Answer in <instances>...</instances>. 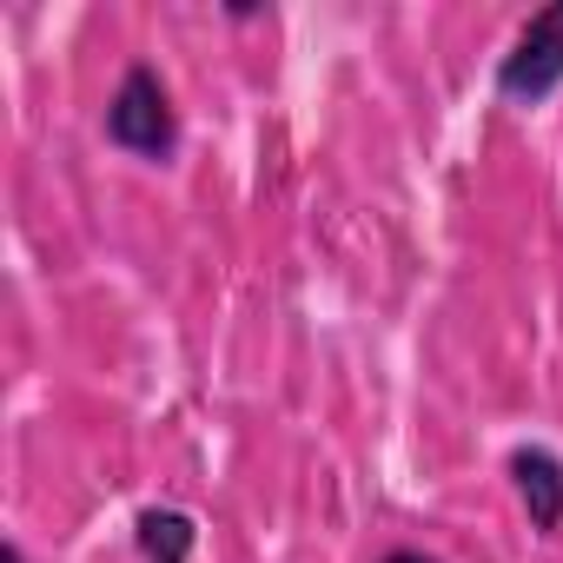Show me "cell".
Wrapping results in <instances>:
<instances>
[{
	"instance_id": "277c9868",
	"label": "cell",
	"mask_w": 563,
	"mask_h": 563,
	"mask_svg": "<svg viewBox=\"0 0 563 563\" xmlns=\"http://www.w3.org/2000/svg\"><path fill=\"white\" fill-rule=\"evenodd\" d=\"M133 537H140V550H146V563H186L192 543H199V523H192L186 510H140Z\"/></svg>"
},
{
	"instance_id": "7a4b0ae2",
	"label": "cell",
	"mask_w": 563,
	"mask_h": 563,
	"mask_svg": "<svg viewBox=\"0 0 563 563\" xmlns=\"http://www.w3.org/2000/svg\"><path fill=\"white\" fill-rule=\"evenodd\" d=\"M563 87V0L523 21V34L510 41V54L497 60V100L510 107H543Z\"/></svg>"
},
{
	"instance_id": "5b68a950",
	"label": "cell",
	"mask_w": 563,
	"mask_h": 563,
	"mask_svg": "<svg viewBox=\"0 0 563 563\" xmlns=\"http://www.w3.org/2000/svg\"><path fill=\"white\" fill-rule=\"evenodd\" d=\"M378 563H438V556H431V550H385Z\"/></svg>"
},
{
	"instance_id": "6da1fadb",
	"label": "cell",
	"mask_w": 563,
	"mask_h": 563,
	"mask_svg": "<svg viewBox=\"0 0 563 563\" xmlns=\"http://www.w3.org/2000/svg\"><path fill=\"white\" fill-rule=\"evenodd\" d=\"M107 140L133 159H153V166H166L179 153V113H173V93H166L159 67L133 60L120 74V87L107 100Z\"/></svg>"
},
{
	"instance_id": "3957f363",
	"label": "cell",
	"mask_w": 563,
	"mask_h": 563,
	"mask_svg": "<svg viewBox=\"0 0 563 563\" xmlns=\"http://www.w3.org/2000/svg\"><path fill=\"white\" fill-rule=\"evenodd\" d=\"M510 484L530 517V530H563V457L550 444H517L510 451Z\"/></svg>"
}]
</instances>
